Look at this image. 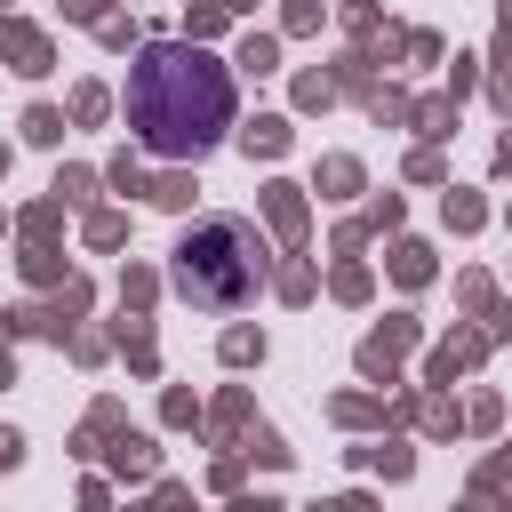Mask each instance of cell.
Masks as SVG:
<instances>
[{
    "label": "cell",
    "instance_id": "cell-11",
    "mask_svg": "<svg viewBox=\"0 0 512 512\" xmlns=\"http://www.w3.org/2000/svg\"><path fill=\"white\" fill-rule=\"evenodd\" d=\"M384 272H392L400 288H424V280H432V248H424V240H392V256H384Z\"/></svg>",
    "mask_w": 512,
    "mask_h": 512
},
{
    "label": "cell",
    "instance_id": "cell-32",
    "mask_svg": "<svg viewBox=\"0 0 512 512\" xmlns=\"http://www.w3.org/2000/svg\"><path fill=\"white\" fill-rule=\"evenodd\" d=\"M408 176H416V184H440V176H448V160H440L432 144H416V152H408Z\"/></svg>",
    "mask_w": 512,
    "mask_h": 512
},
{
    "label": "cell",
    "instance_id": "cell-54",
    "mask_svg": "<svg viewBox=\"0 0 512 512\" xmlns=\"http://www.w3.org/2000/svg\"><path fill=\"white\" fill-rule=\"evenodd\" d=\"M504 24H512V0H504Z\"/></svg>",
    "mask_w": 512,
    "mask_h": 512
},
{
    "label": "cell",
    "instance_id": "cell-24",
    "mask_svg": "<svg viewBox=\"0 0 512 512\" xmlns=\"http://www.w3.org/2000/svg\"><path fill=\"white\" fill-rule=\"evenodd\" d=\"M336 104V80L328 72H296V112H328Z\"/></svg>",
    "mask_w": 512,
    "mask_h": 512
},
{
    "label": "cell",
    "instance_id": "cell-36",
    "mask_svg": "<svg viewBox=\"0 0 512 512\" xmlns=\"http://www.w3.org/2000/svg\"><path fill=\"white\" fill-rule=\"evenodd\" d=\"M144 512H192V488H184V480H160V488H152V504H144Z\"/></svg>",
    "mask_w": 512,
    "mask_h": 512
},
{
    "label": "cell",
    "instance_id": "cell-17",
    "mask_svg": "<svg viewBox=\"0 0 512 512\" xmlns=\"http://www.w3.org/2000/svg\"><path fill=\"white\" fill-rule=\"evenodd\" d=\"M104 432H120V400H96V408H88V424L72 432V456H96Z\"/></svg>",
    "mask_w": 512,
    "mask_h": 512
},
{
    "label": "cell",
    "instance_id": "cell-44",
    "mask_svg": "<svg viewBox=\"0 0 512 512\" xmlns=\"http://www.w3.org/2000/svg\"><path fill=\"white\" fill-rule=\"evenodd\" d=\"M208 488H240V448H232V456H216V464H208Z\"/></svg>",
    "mask_w": 512,
    "mask_h": 512
},
{
    "label": "cell",
    "instance_id": "cell-43",
    "mask_svg": "<svg viewBox=\"0 0 512 512\" xmlns=\"http://www.w3.org/2000/svg\"><path fill=\"white\" fill-rule=\"evenodd\" d=\"M344 32H360V40H376V8H368V0H352V8H344Z\"/></svg>",
    "mask_w": 512,
    "mask_h": 512
},
{
    "label": "cell",
    "instance_id": "cell-7",
    "mask_svg": "<svg viewBox=\"0 0 512 512\" xmlns=\"http://www.w3.org/2000/svg\"><path fill=\"white\" fill-rule=\"evenodd\" d=\"M264 216L288 248H304V184H264Z\"/></svg>",
    "mask_w": 512,
    "mask_h": 512
},
{
    "label": "cell",
    "instance_id": "cell-50",
    "mask_svg": "<svg viewBox=\"0 0 512 512\" xmlns=\"http://www.w3.org/2000/svg\"><path fill=\"white\" fill-rule=\"evenodd\" d=\"M488 472H496V480H512V440H504V456H496V464H488Z\"/></svg>",
    "mask_w": 512,
    "mask_h": 512
},
{
    "label": "cell",
    "instance_id": "cell-26",
    "mask_svg": "<svg viewBox=\"0 0 512 512\" xmlns=\"http://www.w3.org/2000/svg\"><path fill=\"white\" fill-rule=\"evenodd\" d=\"M328 288H336V304H368V288H376V280H368V264H352V256H344Z\"/></svg>",
    "mask_w": 512,
    "mask_h": 512
},
{
    "label": "cell",
    "instance_id": "cell-47",
    "mask_svg": "<svg viewBox=\"0 0 512 512\" xmlns=\"http://www.w3.org/2000/svg\"><path fill=\"white\" fill-rule=\"evenodd\" d=\"M312 512H376L368 496H328V504H312Z\"/></svg>",
    "mask_w": 512,
    "mask_h": 512
},
{
    "label": "cell",
    "instance_id": "cell-5",
    "mask_svg": "<svg viewBox=\"0 0 512 512\" xmlns=\"http://www.w3.org/2000/svg\"><path fill=\"white\" fill-rule=\"evenodd\" d=\"M480 352H488V336H480V328H456L448 344H432V360H424V384H448V376H464Z\"/></svg>",
    "mask_w": 512,
    "mask_h": 512
},
{
    "label": "cell",
    "instance_id": "cell-35",
    "mask_svg": "<svg viewBox=\"0 0 512 512\" xmlns=\"http://www.w3.org/2000/svg\"><path fill=\"white\" fill-rule=\"evenodd\" d=\"M464 424H472V432H496V424H504V400H496V392H480V400L464 408Z\"/></svg>",
    "mask_w": 512,
    "mask_h": 512
},
{
    "label": "cell",
    "instance_id": "cell-16",
    "mask_svg": "<svg viewBox=\"0 0 512 512\" xmlns=\"http://www.w3.org/2000/svg\"><path fill=\"white\" fill-rule=\"evenodd\" d=\"M104 112H112V88H104V80H80V88H72V112H64V120H72V128H96Z\"/></svg>",
    "mask_w": 512,
    "mask_h": 512
},
{
    "label": "cell",
    "instance_id": "cell-33",
    "mask_svg": "<svg viewBox=\"0 0 512 512\" xmlns=\"http://www.w3.org/2000/svg\"><path fill=\"white\" fill-rule=\"evenodd\" d=\"M56 216H64V200H40V208H24V240H48V232H56Z\"/></svg>",
    "mask_w": 512,
    "mask_h": 512
},
{
    "label": "cell",
    "instance_id": "cell-9",
    "mask_svg": "<svg viewBox=\"0 0 512 512\" xmlns=\"http://www.w3.org/2000/svg\"><path fill=\"white\" fill-rule=\"evenodd\" d=\"M408 128H416L424 144L456 136V96H416V104H408Z\"/></svg>",
    "mask_w": 512,
    "mask_h": 512
},
{
    "label": "cell",
    "instance_id": "cell-6",
    "mask_svg": "<svg viewBox=\"0 0 512 512\" xmlns=\"http://www.w3.org/2000/svg\"><path fill=\"white\" fill-rule=\"evenodd\" d=\"M288 144H296V128H288V112H256V120L240 128V152H248V160H280Z\"/></svg>",
    "mask_w": 512,
    "mask_h": 512
},
{
    "label": "cell",
    "instance_id": "cell-51",
    "mask_svg": "<svg viewBox=\"0 0 512 512\" xmlns=\"http://www.w3.org/2000/svg\"><path fill=\"white\" fill-rule=\"evenodd\" d=\"M0 384H16V360H8V352H0Z\"/></svg>",
    "mask_w": 512,
    "mask_h": 512
},
{
    "label": "cell",
    "instance_id": "cell-31",
    "mask_svg": "<svg viewBox=\"0 0 512 512\" xmlns=\"http://www.w3.org/2000/svg\"><path fill=\"white\" fill-rule=\"evenodd\" d=\"M456 296H464V312H488V304H496V280H488V272H464Z\"/></svg>",
    "mask_w": 512,
    "mask_h": 512
},
{
    "label": "cell",
    "instance_id": "cell-19",
    "mask_svg": "<svg viewBox=\"0 0 512 512\" xmlns=\"http://www.w3.org/2000/svg\"><path fill=\"white\" fill-rule=\"evenodd\" d=\"M440 216H448V232H480V224H488V200H480V192H448Z\"/></svg>",
    "mask_w": 512,
    "mask_h": 512
},
{
    "label": "cell",
    "instance_id": "cell-1",
    "mask_svg": "<svg viewBox=\"0 0 512 512\" xmlns=\"http://www.w3.org/2000/svg\"><path fill=\"white\" fill-rule=\"evenodd\" d=\"M128 128L144 152L168 160H200L224 128H232V72L200 48V40H144L128 64Z\"/></svg>",
    "mask_w": 512,
    "mask_h": 512
},
{
    "label": "cell",
    "instance_id": "cell-8",
    "mask_svg": "<svg viewBox=\"0 0 512 512\" xmlns=\"http://www.w3.org/2000/svg\"><path fill=\"white\" fill-rule=\"evenodd\" d=\"M112 472H120V480H152V472H160L152 432H120V440H112Z\"/></svg>",
    "mask_w": 512,
    "mask_h": 512
},
{
    "label": "cell",
    "instance_id": "cell-15",
    "mask_svg": "<svg viewBox=\"0 0 512 512\" xmlns=\"http://www.w3.org/2000/svg\"><path fill=\"white\" fill-rule=\"evenodd\" d=\"M232 64H240V72H248V80H272V72H280V40H272V32H248V40H240V56H232Z\"/></svg>",
    "mask_w": 512,
    "mask_h": 512
},
{
    "label": "cell",
    "instance_id": "cell-38",
    "mask_svg": "<svg viewBox=\"0 0 512 512\" xmlns=\"http://www.w3.org/2000/svg\"><path fill=\"white\" fill-rule=\"evenodd\" d=\"M96 40L120 56V48H136V24H128V16H104V24H96Z\"/></svg>",
    "mask_w": 512,
    "mask_h": 512
},
{
    "label": "cell",
    "instance_id": "cell-52",
    "mask_svg": "<svg viewBox=\"0 0 512 512\" xmlns=\"http://www.w3.org/2000/svg\"><path fill=\"white\" fill-rule=\"evenodd\" d=\"M224 8H232V16H248V8H256V0H224Z\"/></svg>",
    "mask_w": 512,
    "mask_h": 512
},
{
    "label": "cell",
    "instance_id": "cell-53",
    "mask_svg": "<svg viewBox=\"0 0 512 512\" xmlns=\"http://www.w3.org/2000/svg\"><path fill=\"white\" fill-rule=\"evenodd\" d=\"M8 160H16V152H8V144H0V176H8Z\"/></svg>",
    "mask_w": 512,
    "mask_h": 512
},
{
    "label": "cell",
    "instance_id": "cell-48",
    "mask_svg": "<svg viewBox=\"0 0 512 512\" xmlns=\"http://www.w3.org/2000/svg\"><path fill=\"white\" fill-rule=\"evenodd\" d=\"M232 512H280L272 496H232Z\"/></svg>",
    "mask_w": 512,
    "mask_h": 512
},
{
    "label": "cell",
    "instance_id": "cell-2",
    "mask_svg": "<svg viewBox=\"0 0 512 512\" xmlns=\"http://www.w3.org/2000/svg\"><path fill=\"white\" fill-rule=\"evenodd\" d=\"M264 272H272V256H264V240H256L248 216H208V224H192V232L168 248V280H176V296L200 304V312L248 304V296L264 288Z\"/></svg>",
    "mask_w": 512,
    "mask_h": 512
},
{
    "label": "cell",
    "instance_id": "cell-39",
    "mask_svg": "<svg viewBox=\"0 0 512 512\" xmlns=\"http://www.w3.org/2000/svg\"><path fill=\"white\" fill-rule=\"evenodd\" d=\"M392 224H400V192H376L368 200V232H392Z\"/></svg>",
    "mask_w": 512,
    "mask_h": 512
},
{
    "label": "cell",
    "instance_id": "cell-45",
    "mask_svg": "<svg viewBox=\"0 0 512 512\" xmlns=\"http://www.w3.org/2000/svg\"><path fill=\"white\" fill-rule=\"evenodd\" d=\"M472 80H480V56H456V64H448V96H456V88H472Z\"/></svg>",
    "mask_w": 512,
    "mask_h": 512
},
{
    "label": "cell",
    "instance_id": "cell-20",
    "mask_svg": "<svg viewBox=\"0 0 512 512\" xmlns=\"http://www.w3.org/2000/svg\"><path fill=\"white\" fill-rule=\"evenodd\" d=\"M216 352H224V368H256L264 360V328H224Z\"/></svg>",
    "mask_w": 512,
    "mask_h": 512
},
{
    "label": "cell",
    "instance_id": "cell-29",
    "mask_svg": "<svg viewBox=\"0 0 512 512\" xmlns=\"http://www.w3.org/2000/svg\"><path fill=\"white\" fill-rule=\"evenodd\" d=\"M104 184H120V192H144V160H136V152H112V160H104Z\"/></svg>",
    "mask_w": 512,
    "mask_h": 512
},
{
    "label": "cell",
    "instance_id": "cell-27",
    "mask_svg": "<svg viewBox=\"0 0 512 512\" xmlns=\"http://www.w3.org/2000/svg\"><path fill=\"white\" fill-rule=\"evenodd\" d=\"M152 296H160V280H152L144 264H128V272H120V304H128V312H152Z\"/></svg>",
    "mask_w": 512,
    "mask_h": 512
},
{
    "label": "cell",
    "instance_id": "cell-4",
    "mask_svg": "<svg viewBox=\"0 0 512 512\" xmlns=\"http://www.w3.org/2000/svg\"><path fill=\"white\" fill-rule=\"evenodd\" d=\"M0 64H8V72H24V80H40V72L56 64V48H48V32H40V24L0 16Z\"/></svg>",
    "mask_w": 512,
    "mask_h": 512
},
{
    "label": "cell",
    "instance_id": "cell-49",
    "mask_svg": "<svg viewBox=\"0 0 512 512\" xmlns=\"http://www.w3.org/2000/svg\"><path fill=\"white\" fill-rule=\"evenodd\" d=\"M496 176H512V136H504V144H496Z\"/></svg>",
    "mask_w": 512,
    "mask_h": 512
},
{
    "label": "cell",
    "instance_id": "cell-23",
    "mask_svg": "<svg viewBox=\"0 0 512 512\" xmlns=\"http://www.w3.org/2000/svg\"><path fill=\"white\" fill-rule=\"evenodd\" d=\"M328 416H336V424H376V416H384V400H376V392H336V400H328Z\"/></svg>",
    "mask_w": 512,
    "mask_h": 512
},
{
    "label": "cell",
    "instance_id": "cell-46",
    "mask_svg": "<svg viewBox=\"0 0 512 512\" xmlns=\"http://www.w3.org/2000/svg\"><path fill=\"white\" fill-rule=\"evenodd\" d=\"M16 464H24V440H16V432H0V472H16Z\"/></svg>",
    "mask_w": 512,
    "mask_h": 512
},
{
    "label": "cell",
    "instance_id": "cell-12",
    "mask_svg": "<svg viewBox=\"0 0 512 512\" xmlns=\"http://www.w3.org/2000/svg\"><path fill=\"white\" fill-rule=\"evenodd\" d=\"M408 416H416V424H424V432H432V440H456V432H464V408H456V400H448V392H424V400H416V408H408Z\"/></svg>",
    "mask_w": 512,
    "mask_h": 512
},
{
    "label": "cell",
    "instance_id": "cell-18",
    "mask_svg": "<svg viewBox=\"0 0 512 512\" xmlns=\"http://www.w3.org/2000/svg\"><path fill=\"white\" fill-rule=\"evenodd\" d=\"M224 24H232V8H224V0H184V32H192V40H216Z\"/></svg>",
    "mask_w": 512,
    "mask_h": 512
},
{
    "label": "cell",
    "instance_id": "cell-21",
    "mask_svg": "<svg viewBox=\"0 0 512 512\" xmlns=\"http://www.w3.org/2000/svg\"><path fill=\"white\" fill-rule=\"evenodd\" d=\"M240 456H248V464H264V472H280V464H288V456H296V448H288V440H280V432H264V424H256V432H248V440H240Z\"/></svg>",
    "mask_w": 512,
    "mask_h": 512
},
{
    "label": "cell",
    "instance_id": "cell-3",
    "mask_svg": "<svg viewBox=\"0 0 512 512\" xmlns=\"http://www.w3.org/2000/svg\"><path fill=\"white\" fill-rule=\"evenodd\" d=\"M416 344V312H392L384 328H368L360 336V376H376V384H392V368H400V352Z\"/></svg>",
    "mask_w": 512,
    "mask_h": 512
},
{
    "label": "cell",
    "instance_id": "cell-28",
    "mask_svg": "<svg viewBox=\"0 0 512 512\" xmlns=\"http://www.w3.org/2000/svg\"><path fill=\"white\" fill-rule=\"evenodd\" d=\"M48 192H56L64 208H88V192H96V176H88V168H56V184H48Z\"/></svg>",
    "mask_w": 512,
    "mask_h": 512
},
{
    "label": "cell",
    "instance_id": "cell-22",
    "mask_svg": "<svg viewBox=\"0 0 512 512\" xmlns=\"http://www.w3.org/2000/svg\"><path fill=\"white\" fill-rule=\"evenodd\" d=\"M64 128H72V120H64L56 104H32V112H24V144H64Z\"/></svg>",
    "mask_w": 512,
    "mask_h": 512
},
{
    "label": "cell",
    "instance_id": "cell-55",
    "mask_svg": "<svg viewBox=\"0 0 512 512\" xmlns=\"http://www.w3.org/2000/svg\"><path fill=\"white\" fill-rule=\"evenodd\" d=\"M0 232H8V216H0Z\"/></svg>",
    "mask_w": 512,
    "mask_h": 512
},
{
    "label": "cell",
    "instance_id": "cell-41",
    "mask_svg": "<svg viewBox=\"0 0 512 512\" xmlns=\"http://www.w3.org/2000/svg\"><path fill=\"white\" fill-rule=\"evenodd\" d=\"M488 96H496V112L512 120V64H488Z\"/></svg>",
    "mask_w": 512,
    "mask_h": 512
},
{
    "label": "cell",
    "instance_id": "cell-34",
    "mask_svg": "<svg viewBox=\"0 0 512 512\" xmlns=\"http://www.w3.org/2000/svg\"><path fill=\"white\" fill-rule=\"evenodd\" d=\"M240 424H248V392H240V384H232V392H224V400H216V432H240Z\"/></svg>",
    "mask_w": 512,
    "mask_h": 512
},
{
    "label": "cell",
    "instance_id": "cell-10",
    "mask_svg": "<svg viewBox=\"0 0 512 512\" xmlns=\"http://www.w3.org/2000/svg\"><path fill=\"white\" fill-rule=\"evenodd\" d=\"M192 192H200V184H192V168H168V176H144V200H152V208H168V216H184V208H192Z\"/></svg>",
    "mask_w": 512,
    "mask_h": 512
},
{
    "label": "cell",
    "instance_id": "cell-37",
    "mask_svg": "<svg viewBox=\"0 0 512 512\" xmlns=\"http://www.w3.org/2000/svg\"><path fill=\"white\" fill-rule=\"evenodd\" d=\"M280 32H320V0H288V16H280Z\"/></svg>",
    "mask_w": 512,
    "mask_h": 512
},
{
    "label": "cell",
    "instance_id": "cell-25",
    "mask_svg": "<svg viewBox=\"0 0 512 512\" xmlns=\"http://www.w3.org/2000/svg\"><path fill=\"white\" fill-rule=\"evenodd\" d=\"M128 240V216L120 208H88V248H120Z\"/></svg>",
    "mask_w": 512,
    "mask_h": 512
},
{
    "label": "cell",
    "instance_id": "cell-14",
    "mask_svg": "<svg viewBox=\"0 0 512 512\" xmlns=\"http://www.w3.org/2000/svg\"><path fill=\"white\" fill-rule=\"evenodd\" d=\"M352 464H360V472H384V480H408V472H416V456H408L400 440H376V448H352Z\"/></svg>",
    "mask_w": 512,
    "mask_h": 512
},
{
    "label": "cell",
    "instance_id": "cell-40",
    "mask_svg": "<svg viewBox=\"0 0 512 512\" xmlns=\"http://www.w3.org/2000/svg\"><path fill=\"white\" fill-rule=\"evenodd\" d=\"M160 416H168V424H200V400H192V392H168Z\"/></svg>",
    "mask_w": 512,
    "mask_h": 512
},
{
    "label": "cell",
    "instance_id": "cell-56",
    "mask_svg": "<svg viewBox=\"0 0 512 512\" xmlns=\"http://www.w3.org/2000/svg\"><path fill=\"white\" fill-rule=\"evenodd\" d=\"M0 16H8V0H0Z\"/></svg>",
    "mask_w": 512,
    "mask_h": 512
},
{
    "label": "cell",
    "instance_id": "cell-30",
    "mask_svg": "<svg viewBox=\"0 0 512 512\" xmlns=\"http://www.w3.org/2000/svg\"><path fill=\"white\" fill-rule=\"evenodd\" d=\"M272 288H280V304H312V264H288Z\"/></svg>",
    "mask_w": 512,
    "mask_h": 512
},
{
    "label": "cell",
    "instance_id": "cell-42",
    "mask_svg": "<svg viewBox=\"0 0 512 512\" xmlns=\"http://www.w3.org/2000/svg\"><path fill=\"white\" fill-rule=\"evenodd\" d=\"M112 0H64V24H104Z\"/></svg>",
    "mask_w": 512,
    "mask_h": 512
},
{
    "label": "cell",
    "instance_id": "cell-13",
    "mask_svg": "<svg viewBox=\"0 0 512 512\" xmlns=\"http://www.w3.org/2000/svg\"><path fill=\"white\" fill-rule=\"evenodd\" d=\"M312 184H320V200H352V192H360V160H352V152H328Z\"/></svg>",
    "mask_w": 512,
    "mask_h": 512
}]
</instances>
